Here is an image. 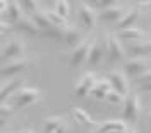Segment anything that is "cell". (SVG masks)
Instances as JSON below:
<instances>
[{
    "label": "cell",
    "mask_w": 151,
    "mask_h": 133,
    "mask_svg": "<svg viewBox=\"0 0 151 133\" xmlns=\"http://www.w3.org/2000/svg\"><path fill=\"white\" fill-rule=\"evenodd\" d=\"M141 113V99H139V92H131L124 101V111H122V120L125 123L136 125L137 118Z\"/></svg>",
    "instance_id": "obj_2"
},
{
    "label": "cell",
    "mask_w": 151,
    "mask_h": 133,
    "mask_svg": "<svg viewBox=\"0 0 151 133\" xmlns=\"http://www.w3.org/2000/svg\"><path fill=\"white\" fill-rule=\"evenodd\" d=\"M108 104H112V106H117V104H124V101H125V97H124L122 94H119L117 91H112L110 94L106 96V99H105Z\"/></svg>",
    "instance_id": "obj_28"
},
{
    "label": "cell",
    "mask_w": 151,
    "mask_h": 133,
    "mask_svg": "<svg viewBox=\"0 0 151 133\" xmlns=\"http://www.w3.org/2000/svg\"><path fill=\"white\" fill-rule=\"evenodd\" d=\"M24 53H26L24 41L12 39L2 50V53H0V63H5V62L9 63V62H14V60H21V58H24Z\"/></svg>",
    "instance_id": "obj_3"
},
{
    "label": "cell",
    "mask_w": 151,
    "mask_h": 133,
    "mask_svg": "<svg viewBox=\"0 0 151 133\" xmlns=\"http://www.w3.org/2000/svg\"><path fill=\"white\" fill-rule=\"evenodd\" d=\"M77 17H79V22L86 29H93L96 26V21H98V14H96V10L89 4L81 2L79 4V9H77Z\"/></svg>",
    "instance_id": "obj_9"
},
{
    "label": "cell",
    "mask_w": 151,
    "mask_h": 133,
    "mask_svg": "<svg viewBox=\"0 0 151 133\" xmlns=\"http://www.w3.org/2000/svg\"><path fill=\"white\" fill-rule=\"evenodd\" d=\"M139 91H144V92H151V84H146V86H141Z\"/></svg>",
    "instance_id": "obj_38"
},
{
    "label": "cell",
    "mask_w": 151,
    "mask_h": 133,
    "mask_svg": "<svg viewBox=\"0 0 151 133\" xmlns=\"http://www.w3.org/2000/svg\"><path fill=\"white\" fill-rule=\"evenodd\" d=\"M148 46H150V50H151V41H148Z\"/></svg>",
    "instance_id": "obj_42"
},
{
    "label": "cell",
    "mask_w": 151,
    "mask_h": 133,
    "mask_svg": "<svg viewBox=\"0 0 151 133\" xmlns=\"http://www.w3.org/2000/svg\"><path fill=\"white\" fill-rule=\"evenodd\" d=\"M106 51H108V57H106V62L108 63L124 62L125 57H127L125 48L122 46L120 39L117 38L115 34H108V38H106Z\"/></svg>",
    "instance_id": "obj_5"
},
{
    "label": "cell",
    "mask_w": 151,
    "mask_h": 133,
    "mask_svg": "<svg viewBox=\"0 0 151 133\" xmlns=\"http://www.w3.org/2000/svg\"><path fill=\"white\" fill-rule=\"evenodd\" d=\"M124 16H125V9H124L122 4H119L117 7L101 10V12L98 14V21H101V22H117V24H119Z\"/></svg>",
    "instance_id": "obj_14"
},
{
    "label": "cell",
    "mask_w": 151,
    "mask_h": 133,
    "mask_svg": "<svg viewBox=\"0 0 151 133\" xmlns=\"http://www.w3.org/2000/svg\"><path fill=\"white\" fill-rule=\"evenodd\" d=\"M12 113H14V106L10 104V103L0 104V118H9Z\"/></svg>",
    "instance_id": "obj_31"
},
{
    "label": "cell",
    "mask_w": 151,
    "mask_h": 133,
    "mask_svg": "<svg viewBox=\"0 0 151 133\" xmlns=\"http://www.w3.org/2000/svg\"><path fill=\"white\" fill-rule=\"evenodd\" d=\"M127 55L131 58H148L151 55V50L148 46V43H134L129 46Z\"/></svg>",
    "instance_id": "obj_19"
},
{
    "label": "cell",
    "mask_w": 151,
    "mask_h": 133,
    "mask_svg": "<svg viewBox=\"0 0 151 133\" xmlns=\"http://www.w3.org/2000/svg\"><path fill=\"white\" fill-rule=\"evenodd\" d=\"M151 68V63L148 58H129L125 63H124V68L122 72L125 74L127 77H131V79H137V77H141L144 72H148Z\"/></svg>",
    "instance_id": "obj_4"
},
{
    "label": "cell",
    "mask_w": 151,
    "mask_h": 133,
    "mask_svg": "<svg viewBox=\"0 0 151 133\" xmlns=\"http://www.w3.org/2000/svg\"><path fill=\"white\" fill-rule=\"evenodd\" d=\"M94 41H96V39L83 41L76 50H72V55L69 58V65L72 66V68H79V66L83 65L86 60H88V55H89V51H91V48H93Z\"/></svg>",
    "instance_id": "obj_8"
},
{
    "label": "cell",
    "mask_w": 151,
    "mask_h": 133,
    "mask_svg": "<svg viewBox=\"0 0 151 133\" xmlns=\"http://www.w3.org/2000/svg\"><path fill=\"white\" fill-rule=\"evenodd\" d=\"M7 133H14V132H7Z\"/></svg>",
    "instance_id": "obj_43"
},
{
    "label": "cell",
    "mask_w": 151,
    "mask_h": 133,
    "mask_svg": "<svg viewBox=\"0 0 151 133\" xmlns=\"http://www.w3.org/2000/svg\"><path fill=\"white\" fill-rule=\"evenodd\" d=\"M22 19V9L19 5V2H9V7H7V21L9 24H16Z\"/></svg>",
    "instance_id": "obj_23"
},
{
    "label": "cell",
    "mask_w": 151,
    "mask_h": 133,
    "mask_svg": "<svg viewBox=\"0 0 151 133\" xmlns=\"http://www.w3.org/2000/svg\"><path fill=\"white\" fill-rule=\"evenodd\" d=\"M14 26L9 24V22H5V21H0V34H4V33H7V31H12Z\"/></svg>",
    "instance_id": "obj_33"
},
{
    "label": "cell",
    "mask_w": 151,
    "mask_h": 133,
    "mask_svg": "<svg viewBox=\"0 0 151 133\" xmlns=\"http://www.w3.org/2000/svg\"><path fill=\"white\" fill-rule=\"evenodd\" d=\"M64 123L62 116H47L43 121V133H55Z\"/></svg>",
    "instance_id": "obj_22"
},
{
    "label": "cell",
    "mask_w": 151,
    "mask_h": 133,
    "mask_svg": "<svg viewBox=\"0 0 151 133\" xmlns=\"http://www.w3.org/2000/svg\"><path fill=\"white\" fill-rule=\"evenodd\" d=\"M29 66V60L26 58H21V60H14L9 62L0 68V77H7V79H16V75H19L21 72H24Z\"/></svg>",
    "instance_id": "obj_10"
},
{
    "label": "cell",
    "mask_w": 151,
    "mask_h": 133,
    "mask_svg": "<svg viewBox=\"0 0 151 133\" xmlns=\"http://www.w3.org/2000/svg\"><path fill=\"white\" fill-rule=\"evenodd\" d=\"M21 133H36V132H35V130H29V128H26V130H22Z\"/></svg>",
    "instance_id": "obj_39"
},
{
    "label": "cell",
    "mask_w": 151,
    "mask_h": 133,
    "mask_svg": "<svg viewBox=\"0 0 151 133\" xmlns=\"http://www.w3.org/2000/svg\"><path fill=\"white\" fill-rule=\"evenodd\" d=\"M142 36H146V33L139 28L124 29V31H119V34H117L119 39H127V41H136V39H141Z\"/></svg>",
    "instance_id": "obj_24"
},
{
    "label": "cell",
    "mask_w": 151,
    "mask_h": 133,
    "mask_svg": "<svg viewBox=\"0 0 151 133\" xmlns=\"http://www.w3.org/2000/svg\"><path fill=\"white\" fill-rule=\"evenodd\" d=\"M127 133H136V130H134V128H131V130H129Z\"/></svg>",
    "instance_id": "obj_40"
},
{
    "label": "cell",
    "mask_w": 151,
    "mask_h": 133,
    "mask_svg": "<svg viewBox=\"0 0 151 133\" xmlns=\"http://www.w3.org/2000/svg\"><path fill=\"white\" fill-rule=\"evenodd\" d=\"M103 57H105V48L94 41L93 48H91V51H89V55H88V60H86L88 65H89V68H94V66L101 65V63H103Z\"/></svg>",
    "instance_id": "obj_18"
},
{
    "label": "cell",
    "mask_w": 151,
    "mask_h": 133,
    "mask_svg": "<svg viewBox=\"0 0 151 133\" xmlns=\"http://www.w3.org/2000/svg\"><path fill=\"white\" fill-rule=\"evenodd\" d=\"M33 22L36 24V28L43 33V31H47V29H50V28H53L52 24H50V21H48V17H47V14L45 12H41V10H38V12H35L33 14Z\"/></svg>",
    "instance_id": "obj_25"
},
{
    "label": "cell",
    "mask_w": 151,
    "mask_h": 133,
    "mask_svg": "<svg viewBox=\"0 0 151 133\" xmlns=\"http://www.w3.org/2000/svg\"><path fill=\"white\" fill-rule=\"evenodd\" d=\"M41 99V91L36 87H21L16 94L10 97V104L14 106V109L19 108H28V106L35 104Z\"/></svg>",
    "instance_id": "obj_1"
},
{
    "label": "cell",
    "mask_w": 151,
    "mask_h": 133,
    "mask_svg": "<svg viewBox=\"0 0 151 133\" xmlns=\"http://www.w3.org/2000/svg\"><path fill=\"white\" fill-rule=\"evenodd\" d=\"M129 126L124 120H106L94 130V133H127Z\"/></svg>",
    "instance_id": "obj_11"
},
{
    "label": "cell",
    "mask_w": 151,
    "mask_h": 133,
    "mask_svg": "<svg viewBox=\"0 0 151 133\" xmlns=\"http://www.w3.org/2000/svg\"><path fill=\"white\" fill-rule=\"evenodd\" d=\"M7 7H9V2H5V0H0V12H7Z\"/></svg>",
    "instance_id": "obj_35"
},
{
    "label": "cell",
    "mask_w": 151,
    "mask_h": 133,
    "mask_svg": "<svg viewBox=\"0 0 151 133\" xmlns=\"http://www.w3.org/2000/svg\"><path fill=\"white\" fill-rule=\"evenodd\" d=\"M70 114L74 116V120L77 121V123H81L83 126L91 128L93 132L100 126V123H98V121H94L93 118H91V114L88 113L86 109H83V108H70Z\"/></svg>",
    "instance_id": "obj_13"
},
{
    "label": "cell",
    "mask_w": 151,
    "mask_h": 133,
    "mask_svg": "<svg viewBox=\"0 0 151 133\" xmlns=\"http://www.w3.org/2000/svg\"><path fill=\"white\" fill-rule=\"evenodd\" d=\"M7 121H9V118H0V130L7 126Z\"/></svg>",
    "instance_id": "obj_36"
},
{
    "label": "cell",
    "mask_w": 151,
    "mask_h": 133,
    "mask_svg": "<svg viewBox=\"0 0 151 133\" xmlns=\"http://www.w3.org/2000/svg\"><path fill=\"white\" fill-rule=\"evenodd\" d=\"M79 133H94V132H79Z\"/></svg>",
    "instance_id": "obj_41"
},
{
    "label": "cell",
    "mask_w": 151,
    "mask_h": 133,
    "mask_svg": "<svg viewBox=\"0 0 151 133\" xmlns=\"http://www.w3.org/2000/svg\"><path fill=\"white\" fill-rule=\"evenodd\" d=\"M106 79H108V82L112 84V89L113 91H117L119 94H122L124 97H127V96L131 94V87H129V80H127V75L124 74L122 70H110L108 74H106Z\"/></svg>",
    "instance_id": "obj_7"
},
{
    "label": "cell",
    "mask_w": 151,
    "mask_h": 133,
    "mask_svg": "<svg viewBox=\"0 0 151 133\" xmlns=\"http://www.w3.org/2000/svg\"><path fill=\"white\" fill-rule=\"evenodd\" d=\"M45 14H47L48 21H50V24H52L53 28L60 29V31H67V29H70L69 19H64L62 16H58V14H57L55 10H47Z\"/></svg>",
    "instance_id": "obj_21"
},
{
    "label": "cell",
    "mask_w": 151,
    "mask_h": 133,
    "mask_svg": "<svg viewBox=\"0 0 151 133\" xmlns=\"http://www.w3.org/2000/svg\"><path fill=\"white\" fill-rule=\"evenodd\" d=\"M64 33L65 31H60V29H57V28H50L47 31H43L41 36H45L48 39H53V41H64Z\"/></svg>",
    "instance_id": "obj_27"
},
{
    "label": "cell",
    "mask_w": 151,
    "mask_h": 133,
    "mask_svg": "<svg viewBox=\"0 0 151 133\" xmlns=\"http://www.w3.org/2000/svg\"><path fill=\"white\" fill-rule=\"evenodd\" d=\"M14 29L19 31V33L29 34V36H41V31L36 28V24L33 22V19H28V17H22L19 22H16Z\"/></svg>",
    "instance_id": "obj_15"
},
{
    "label": "cell",
    "mask_w": 151,
    "mask_h": 133,
    "mask_svg": "<svg viewBox=\"0 0 151 133\" xmlns=\"http://www.w3.org/2000/svg\"><path fill=\"white\" fill-rule=\"evenodd\" d=\"M91 7H98V9H112V7H117L119 5V2H113V0H103V2H93V4H89Z\"/></svg>",
    "instance_id": "obj_30"
},
{
    "label": "cell",
    "mask_w": 151,
    "mask_h": 133,
    "mask_svg": "<svg viewBox=\"0 0 151 133\" xmlns=\"http://www.w3.org/2000/svg\"><path fill=\"white\" fill-rule=\"evenodd\" d=\"M139 9L137 7H132L131 10H127L125 12V16H124L120 22L117 24V31H124V29H131L134 28V24H136V21L139 19Z\"/></svg>",
    "instance_id": "obj_17"
},
{
    "label": "cell",
    "mask_w": 151,
    "mask_h": 133,
    "mask_svg": "<svg viewBox=\"0 0 151 133\" xmlns=\"http://www.w3.org/2000/svg\"><path fill=\"white\" fill-rule=\"evenodd\" d=\"M19 5H21V9H24V10H28V12H38V2H35V0H21L19 2Z\"/></svg>",
    "instance_id": "obj_29"
},
{
    "label": "cell",
    "mask_w": 151,
    "mask_h": 133,
    "mask_svg": "<svg viewBox=\"0 0 151 133\" xmlns=\"http://www.w3.org/2000/svg\"><path fill=\"white\" fill-rule=\"evenodd\" d=\"M136 7L139 9V12H141V10H150L151 2H148V0H146V2H137V4H136Z\"/></svg>",
    "instance_id": "obj_34"
},
{
    "label": "cell",
    "mask_w": 151,
    "mask_h": 133,
    "mask_svg": "<svg viewBox=\"0 0 151 133\" xmlns=\"http://www.w3.org/2000/svg\"><path fill=\"white\" fill-rule=\"evenodd\" d=\"M150 116H151V111H150Z\"/></svg>",
    "instance_id": "obj_44"
},
{
    "label": "cell",
    "mask_w": 151,
    "mask_h": 133,
    "mask_svg": "<svg viewBox=\"0 0 151 133\" xmlns=\"http://www.w3.org/2000/svg\"><path fill=\"white\" fill-rule=\"evenodd\" d=\"M136 82L139 84V86H146V84H151V68L148 72H144L141 77H137L136 79Z\"/></svg>",
    "instance_id": "obj_32"
},
{
    "label": "cell",
    "mask_w": 151,
    "mask_h": 133,
    "mask_svg": "<svg viewBox=\"0 0 151 133\" xmlns=\"http://www.w3.org/2000/svg\"><path fill=\"white\" fill-rule=\"evenodd\" d=\"M64 43H65L69 48L76 50V48L83 43V34H81L77 29H74V28L67 29L65 33H64Z\"/></svg>",
    "instance_id": "obj_20"
},
{
    "label": "cell",
    "mask_w": 151,
    "mask_h": 133,
    "mask_svg": "<svg viewBox=\"0 0 151 133\" xmlns=\"http://www.w3.org/2000/svg\"><path fill=\"white\" fill-rule=\"evenodd\" d=\"M67 130H69V128H67V125L64 123L62 126H60V128H58V130H57L55 133H67Z\"/></svg>",
    "instance_id": "obj_37"
},
{
    "label": "cell",
    "mask_w": 151,
    "mask_h": 133,
    "mask_svg": "<svg viewBox=\"0 0 151 133\" xmlns=\"http://www.w3.org/2000/svg\"><path fill=\"white\" fill-rule=\"evenodd\" d=\"M55 12L58 16H62L64 19H69V16H70V4L67 0H58V2H55Z\"/></svg>",
    "instance_id": "obj_26"
},
{
    "label": "cell",
    "mask_w": 151,
    "mask_h": 133,
    "mask_svg": "<svg viewBox=\"0 0 151 133\" xmlns=\"http://www.w3.org/2000/svg\"><path fill=\"white\" fill-rule=\"evenodd\" d=\"M98 80L100 79H98V75L94 72H86V74H83V77L79 79V82L74 87V96L79 97V99L89 96V92L93 91V87L98 84Z\"/></svg>",
    "instance_id": "obj_6"
},
{
    "label": "cell",
    "mask_w": 151,
    "mask_h": 133,
    "mask_svg": "<svg viewBox=\"0 0 151 133\" xmlns=\"http://www.w3.org/2000/svg\"><path fill=\"white\" fill-rule=\"evenodd\" d=\"M22 84H24V82H22L21 79H10L5 84H2V87H0V104L7 103V99L16 94L19 89L22 87Z\"/></svg>",
    "instance_id": "obj_12"
},
{
    "label": "cell",
    "mask_w": 151,
    "mask_h": 133,
    "mask_svg": "<svg viewBox=\"0 0 151 133\" xmlns=\"http://www.w3.org/2000/svg\"><path fill=\"white\" fill-rule=\"evenodd\" d=\"M0 87H2V84H0Z\"/></svg>",
    "instance_id": "obj_45"
},
{
    "label": "cell",
    "mask_w": 151,
    "mask_h": 133,
    "mask_svg": "<svg viewBox=\"0 0 151 133\" xmlns=\"http://www.w3.org/2000/svg\"><path fill=\"white\" fill-rule=\"evenodd\" d=\"M112 84L108 82V79H101V80H98V84L93 87V91L89 92V96H93L94 99H98V101H103L106 99V96L112 92Z\"/></svg>",
    "instance_id": "obj_16"
}]
</instances>
